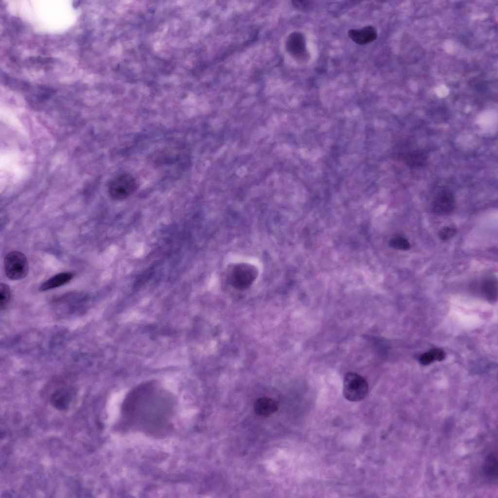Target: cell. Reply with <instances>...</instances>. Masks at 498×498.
Masks as SVG:
<instances>
[{
  "mask_svg": "<svg viewBox=\"0 0 498 498\" xmlns=\"http://www.w3.org/2000/svg\"><path fill=\"white\" fill-rule=\"evenodd\" d=\"M367 381L354 372H349L344 375L343 382V394L349 401L358 402L364 399L368 392Z\"/></svg>",
  "mask_w": 498,
  "mask_h": 498,
  "instance_id": "obj_1",
  "label": "cell"
},
{
  "mask_svg": "<svg viewBox=\"0 0 498 498\" xmlns=\"http://www.w3.org/2000/svg\"><path fill=\"white\" fill-rule=\"evenodd\" d=\"M5 273L12 280H19L25 278L29 272L28 260L22 252L13 251L9 252L4 261Z\"/></svg>",
  "mask_w": 498,
  "mask_h": 498,
  "instance_id": "obj_2",
  "label": "cell"
},
{
  "mask_svg": "<svg viewBox=\"0 0 498 498\" xmlns=\"http://www.w3.org/2000/svg\"><path fill=\"white\" fill-rule=\"evenodd\" d=\"M137 189V183L131 175L124 174L113 178L109 183L108 191L110 197L116 200L126 198Z\"/></svg>",
  "mask_w": 498,
  "mask_h": 498,
  "instance_id": "obj_3",
  "label": "cell"
},
{
  "mask_svg": "<svg viewBox=\"0 0 498 498\" xmlns=\"http://www.w3.org/2000/svg\"><path fill=\"white\" fill-rule=\"evenodd\" d=\"M395 157L412 168H419L425 165L427 160L426 153L420 149L397 148L393 153Z\"/></svg>",
  "mask_w": 498,
  "mask_h": 498,
  "instance_id": "obj_4",
  "label": "cell"
},
{
  "mask_svg": "<svg viewBox=\"0 0 498 498\" xmlns=\"http://www.w3.org/2000/svg\"><path fill=\"white\" fill-rule=\"evenodd\" d=\"M256 272L249 265H239L231 271V280L233 285L239 289L248 288L256 277Z\"/></svg>",
  "mask_w": 498,
  "mask_h": 498,
  "instance_id": "obj_5",
  "label": "cell"
},
{
  "mask_svg": "<svg viewBox=\"0 0 498 498\" xmlns=\"http://www.w3.org/2000/svg\"><path fill=\"white\" fill-rule=\"evenodd\" d=\"M454 205L453 194L448 190H443L439 192L434 198L432 210L435 213L446 214L453 211Z\"/></svg>",
  "mask_w": 498,
  "mask_h": 498,
  "instance_id": "obj_6",
  "label": "cell"
},
{
  "mask_svg": "<svg viewBox=\"0 0 498 498\" xmlns=\"http://www.w3.org/2000/svg\"><path fill=\"white\" fill-rule=\"evenodd\" d=\"M286 48L289 53L297 58H303L306 54L305 39L300 33L294 32L288 36Z\"/></svg>",
  "mask_w": 498,
  "mask_h": 498,
  "instance_id": "obj_7",
  "label": "cell"
},
{
  "mask_svg": "<svg viewBox=\"0 0 498 498\" xmlns=\"http://www.w3.org/2000/svg\"><path fill=\"white\" fill-rule=\"evenodd\" d=\"M348 34L350 38L359 45L371 43L377 37L376 30L372 26H367L359 29H351Z\"/></svg>",
  "mask_w": 498,
  "mask_h": 498,
  "instance_id": "obj_8",
  "label": "cell"
},
{
  "mask_svg": "<svg viewBox=\"0 0 498 498\" xmlns=\"http://www.w3.org/2000/svg\"><path fill=\"white\" fill-rule=\"evenodd\" d=\"M279 408L278 402L274 399L262 397L256 400L254 404L255 413L262 416H267L275 412Z\"/></svg>",
  "mask_w": 498,
  "mask_h": 498,
  "instance_id": "obj_9",
  "label": "cell"
},
{
  "mask_svg": "<svg viewBox=\"0 0 498 498\" xmlns=\"http://www.w3.org/2000/svg\"><path fill=\"white\" fill-rule=\"evenodd\" d=\"M72 400V395L66 389H61L56 391L51 397L52 405L57 409L61 411L67 410Z\"/></svg>",
  "mask_w": 498,
  "mask_h": 498,
  "instance_id": "obj_10",
  "label": "cell"
},
{
  "mask_svg": "<svg viewBox=\"0 0 498 498\" xmlns=\"http://www.w3.org/2000/svg\"><path fill=\"white\" fill-rule=\"evenodd\" d=\"M73 276V274L70 272L58 273L42 283L39 287V290L46 291L63 285L68 283Z\"/></svg>",
  "mask_w": 498,
  "mask_h": 498,
  "instance_id": "obj_11",
  "label": "cell"
},
{
  "mask_svg": "<svg viewBox=\"0 0 498 498\" xmlns=\"http://www.w3.org/2000/svg\"><path fill=\"white\" fill-rule=\"evenodd\" d=\"M481 290L484 296L490 301H495L497 299L498 282L494 278H489L483 282Z\"/></svg>",
  "mask_w": 498,
  "mask_h": 498,
  "instance_id": "obj_12",
  "label": "cell"
},
{
  "mask_svg": "<svg viewBox=\"0 0 498 498\" xmlns=\"http://www.w3.org/2000/svg\"><path fill=\"white\" fill-rule=\"evenodd\" d=\"M482 470L488 477L494 478L497 476L498 460L495 454L490 453L487 456L482 465Z\"/></svg>",
  "mask_w": 498,
  "mask_h": 498,
  "instance_id": "obj_13",
  "label": "cell"
},
{
  "mask_svg": "<svg viewBox=\"0 0 498 498\" xmlns=\"http://www.w3.org/2000/svg\"><path fill=\"white\" fill-rule=\"evenodd\" d=\"M11 292L9 286L4 283L0 285V308L4 309L10 302Z\"/></svg>",
  "mask_w": 498,
  "mask_h": 498,
  "instance_id": "obj_14",
  "label": "cell"
},
{
  "mask_svg": "<svg viewBox=\"0 0 498 498\" xmlns=\"http://www.w3.org/2000/svg\"><path fill=\"white\" fill-rule=\"evenodd\" d=\"M391 247L400 250H407L410 248V244L406 238L402 237H396L391 239L390 241Z\"/></svg>",
  "mask_w": 498,
  "mask_h": 498,
  "instance_id": "obj_15",
  "label": "cell"
},
{
  "mask_svg": "<svg viewBox=\"0 0 498 498\" xmlns=\"http://www.w3.org/2000/svg\"><path fill=\"white\" fill-rule=\"evenodd\" d=\"M457 232V229L453 226H446L441 229L438 233L441 239L446 241L453 237Z\"/></svg>",
  "mask_w": 498,
  "mask_h": 498,
  "instance_id": "obj_16",
  "label": "cell"
},
{
  "mask_svg": "<svg viewBox=\"0 0 498 498\" xmlns=\"http://www.w3.org/2000/svg\"><path fill=\"white\" fill-rule=\"evenodd\" d=\"M434 360H435V358L432 350L429 352L423 354L420 357V362L424 365L430 364Z\"/></svg>",
  "mask_w": 498,
  "mask_h": 498,
  "instance_id": "obj_17",
  "label": "cell"
},
{
  "mask_svg": "<svg viewBox=\"0 0 498 498\" xmlns=\"http://www.w3.org/2000/svg\"><path fill=\"white\" fill-rule=\"evenodd\" d=\"M435 356V360L441 361L443 360L445 356L443 350L440 349H433L432 350Z\"/></svg>",
  "mask_w": 498,
  "mask_h": 498,
  "instance_id": "obj_18",
  "label": "cell"
},
{
  "mask_svg": "<svg viewBox=\"0 0 498 498\" xmlns=\"http://www.w3.org/2000/svg\"><path fill=\"white\" fill-rule=\"evenodd\" d=\"M292 2L296 7L299 8L306 7L309 3V1L304 0H295L293 1Z\"/></svg>",
  "mask_w": 498,
  "mask_h": 498,
  "instance_id": "obj_19",
  "label": "cell"
}]
</instances>
